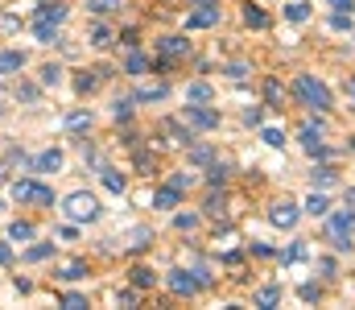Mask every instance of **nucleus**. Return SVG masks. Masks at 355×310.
Masks as SVG:
<instances>
[{"instance_id":"603ef678","label":"nucleus","mask_w":355,"mask_h":310,"mask_svg":"<svg viewBox=\"0 0 355 310\" xmlns=\"http://www.w3.org/2000/svg\"><path fill=\"white\" fill-rule=\"evenodd\" d=\"M297 294H302V302H318V294H322V290H318L314 282H306V286H302Z\"/></svg>"},{"instance_id":"473e14b6","label":"nucleus","mask_w":355,"mask_h":310,"mask_svg":"<svg viewBox=\"0 0 355 310\" xmlns=\"http://www.w3.org/2000/svg\"><path fill=\"white\" fill-rule=\"evenodd\" d=\"M186 100L190 103H211V83H190V87H186Z\"/></svg>"},{"instance_id":"cd10ccee","label":"nucleus","mask_w":355,"mask_h":310,"mask_svg":"<svg viewBox=\"0 0 355 310\" xmlns=\"http://www.w3.org/2000/svg\"><path fill=\"white\" fill-rule=\"evenodd\" d=\"M285 21H293V25L310 21V4H306V0H293V4H285Z\"/></svg>"},{"instance_id":"c9c22d12","label":"nucleus","mask_w":355,"mask_h":310,"mask_svg":"<svg viewBox=\"0 0 355 310\" xmlns=\"http://www.w3.org/2000/svg\"><path fill=\"white\" fill-rule=\"evenodd\" d=\"M112 120H116V124H128V120H132V100H116L112 103Z\"/></svg>"},{"instance_id":"79ce46f5","label":"nucleus","mask_w":355,"mask_h":310,"mask_svg":"<svg viewBox=\"0 0 355 310\" xmlns=\"http://www.w3.org/2000/svg\"><path fill=\"white\" fill-rule=\"evenodd\" d=\"M87 8L95 12V17H107L112 8H120V0H87Z\"/></svg>"},{"instance_id":"49530a36","label":"nucleus","mask_w":355,"mask_h":310,"mask_svg":"<svg viewBox=\"0 0 355 310\" xmlns=\"http://www.w3.org/2000/svg\"><path fill=\"white\" fill-rule=\"evenodd\" d=\"M137 302H141V290H137V286H128V290H120V307H137Z\"/></svg>"},{"instance_id":"8fccbe9b","label":"nucleus","mask_w":355,"mask_h":310,"mask_svg":"<svg viewBox=\"0 0 355 310\" xmlns=\"http://www.w3.org/2000/svg\"><path fill=\"white\" fill-rule=\"evenodd\" d=\"M244 124L261 128V124H265V107H248V112H244Z\"/></svg>"},{"instance_id":"9b49d317","label":"nucleus","mask_w":355,"mask_h":310,"mask_svg":"<svg viewBox=\"0 0 355 310\" xmlns=\"http://www.w3.org/2000/svg\"><path fill=\"white\" fill-rule=\"evenodd\" d=\"M37 21L62 25V21H67V4H62V0H37Z\"/></svg>"},{"instance_id":"09e8293b","label":"nucleus","mask_w":355,"mask_h":310,"mask_svg":"<svg viewBox=\"0 0 355 310\" xmlns=\"http://www.w3.org/2000/svg\"><path fill=\"white\" fill-rule=\"evenodd\" d=\"M223 75H227V79H236V83H244V79H248V67H244V62H232Z\"/></svg>"},{"instance_id":"b1692460","label":"nucleus","mask_w":355,"mask_h":310,"mask_svg":"<svg viewBox=\"0 0 355 310\" xmlns=\"http://www.w3.org/2000/svg\"><path fill=\"white\" fill-rule=\"evenodd\" d=\"M50 257H54V240H46V244H29V248H25V261H29V265L50 261Z\"/></svg>"},{"instance_id":"de8ad7c7","label":"nucleus","mask_w":355,"mask_h":310,"mask_svg":"<svg viewBox=\"0 0 355 310\" xmlns=\"http://www.w3.org/2000/svg\"><path fill=\"white\" fill-rule=\"evenodd\" d=\"M17 100L33 103V100H37V87H33V83H17Z\"/></svg>"},{"instance_id":"3c124183","label":"nucleus","mask_w":355,"mask_h":310,"mask_svg":"<svg viewBox=\"0 0 355 310\" xmlns=\"http://www.w3.org/2000/svg\"><path fill=\"white\" fill-rule=\"evenodd\" d=\"M302 257H306V244H293L289 252H281V261H285V265H293V261H302Z\"/></svg>"},{"instance_id":"f8f14e48","label":"nucleus","mask_w":355,"mask_h":310,"mask_svg":"<svg viewBox=\"0 0 355 310\" xmlns=\"http://www.w3.org/2000/svg\"><path fill=\"white\" fill-rule=\"evenodd\" d=\"M33 37H37L42 46H62V42H67L58 25H50V21H37V17H33Z\"/></svg>"},{"instance_id":"4468645a","label":"nucleus","mask_w":355,"mask_h":310,"mask_svg":"<svg viewBox=\"0 0 355 310\" xmlns=\"http://www.w3.org/2000/svg\"><path fill=\"white\" fill-rule=\"evenodd\" d=\"M162 132L170 137V145H190V141H194L190 124H182V120H162Z\"/></svg>"},{"instance_id":"dca6fc26","label":"nucleus","mask_w":355,"mask_h":310,"mask_svg":"<svg viewBox=\"0 0 355 310\" xmlns=\"http://www.w3.org/2000/svg\"><path fill=\"white\" fill-rule=\"evenodd\" d=\"M178 203H182V191H178V187H170V182L153 191V207H157V211H174Z\"/></svg>"},{"instance_id":"6e6552de","label":"nucleus","mask_w":355,"mask_h":310,"mask_svg":"<svg viewBox=\"0 0 355 310\" xmlns=\"http://www.w3.org/2000/svg\"><path fill=\"white\" fill-rule=\"evenodd\" d=\"M157 50H162L157 71H170L178 58H186V54H190V42H186V37H162V42H157Z\"/></svg>"},{"instance_id":"a211bd4d","label":"nucleus","mask_w":355,"mask_h":310,"mask_svg":"<svg viewBox=\"0 0 355 310\" xmlns=\"http://www.w3.org/2000/svg\"><path fill=\"white\" fill-rule=\"evenodd\" d=\"M99 182H103V191H112V195H124V187H128V174H120V170L103 166V170H99Z\"/></svg>"},{"instance_id":"6ab92c4d","label":"nucleus","mask_w":355,"mask_h":310,"mask_svg":"<svg viewBox=\"0 0 355 310\" xmlns=\"http://www.w3.org/2000/svg\"><path fill=\"white\" fill-rule=\"evenodd\" d=\"M128 282H132L137 290H153V286H157V273H153L149 265H132V273H128Z\"/></svg>"},{"instance_id":"4c0bfd02","label":"nucleus","mask_w":355,"mask_h":310,"mask_svg":"<svg viewBox=\"0 0 355 310\" xmlns=\"http://www.w3.org/2000/svg\"><path fill=\"white\" fill-rule=\"evenodd\" d=\"M4 162H8V166H25L29 157H25V149H17V145H8V149H4ZM0 178H4V166H0Z\"/></svg>"},{"instance_id":"5fc2aeb1","label":"nucleus","mask_w":355,"mask_h":310,"mask_svg":"<svg viewBox=\"0 0 355 310\" xmlns=\"http://www.w3.org/2000/svg\"><path fill=\"white\" fill-rule=\"evenodd\" d=\"M116 42H124V46H128V50H137V29H124V33H120V37H116Z\"/></svg>"},{"instance_id":"f257e3e1","label":"nucleus","mask_w":355,"mask_h":310,"mask_svg":"<svg viewBox=\"0 0 355 310\" xmlns=\"http://www.w3.org/2000/svg\"><path fill=\"white\" fill-rule=\"evenodd\" d=\"M293 96H297V103H302V107H314V112L335 107L331 87H327L322 79H314V75H297V79H293Z\"/></svg>"},{"instance_id":"2f4dec72","label":"nucleus","mask_w":355,"mask_h":310,"mask_svg":"<svg viewBox=\"0 0 355 310\" xmlns=\"http://www.w3.org/2000/svg\"><path fill=\"white\" fill-rule=\"evenodd\" d=\"M37 75H42V83H46V87H58V83H62V75H67V71H62V67H58V62H46V67H42V71H37Z\"/></svg>"},{"instance_id":"864d4df0","label":"nucleus","mask_w":355,"mask_h":310,"mask_svg":"<svg viewBox=\"0 0 355 310\" xmlns=\"http://www.w3.org/2000/svg\"><path fill=\"white\" fill-rule=\"evenodd\" d=\"M190 182H194L190 174H170V187H178V191H190Z\"/></svg>"},{"instance_id":"5701e85b","label":"nucleus","mask_w":355,"mask_h":310,"mask_svg":"<svg viewBox=\"0 0 355 310\" xmlns=\"http://www.w3.org/2000/svg\"><path fill=\"white\" fill-rule=\"evenodd\" d=\"M87 273H91V269H87V261H71V265H62V269H58L54 277H58V282H83Z\"/></svg>"},{"instance_id":"20e7f679","label":"nucleus","mask_w":355,"mask_h":310,"mask_svg":"<svg viewBox=\"0 0 355 310\" xmlns=\"http://www.w3.org/2000/svg\"><path fill=\"white\" fill-rule=\"evenodd\" d=\"M8 195H12L17 203H37V207H54V191H50L46 182H33V178H17V182L8 187Z\"/></svg>"},{"instance_id":"f704fd0d","label":"nucleus","mask_w":355,"mask_h":310,"mask_svg":"<svg viewBox=\"0 0 355 310\" xmlns=\"http://www.w3.org/2000/svg\"><path fill=\"white\" fill-rule=\"evenodd\" d=\"M306 211H310V215H327V211H331V199H327L322 191H314V195L306 199Z\"/></svg>"},{"instance_id":"1a4fd4ad","label":"nucleus","mask_w":355,"mask_h":310,"mask_svg":"<svg viewBox=\"0 0 355 310\" xmlns=\"http://www.w3.org/2000/svg\"><path fill=\"white\" fill-rule=\"evenodd\" d=\"M219 25V4L215 0H198V8L186 17V29H215Z\"/></svg>"},{"instance_id":"6e6d98bb","label":"nucleus","mask_w":355,"mask_h":310,"mask_svg":"<svg viewBox=\"0 0 355 310\" xmlns=\"http://www.w3.org/2000/svg\"><path fill=\"white\" fill-rule=\"evenodd\" d=\"M327 4H331L335 12H352V8H355V0H327Z\"/></svg>"},{"instance_id":"a878e982","label":"nucleus","mask_w":355,"mask_h":310,"mask_svg":"<svg viewBox=\"0 0 355 310\" xmlns=\"http://www.w3.org/2000/svg\"><path fill=\"white\" fill-rule=\"evenodd\" d=\"M166 96H170V87L157 83V87H141V92L132 96V103H157V100H166Z\"/></svg>"},{"instance_id":"a19ab883","label":"nucleus","mask_w":355,"mask_h":310,"mask_svg":"<svg viewBox=\"0 0 355 310\" xmlns=\"http://www.w3.org/2000/svg\"><path fill=\"white\" fill-rule=\"evenodd\" d=\"M137 170L141 174H157V157H149L145 149H137Z\"/></svg>"},{"instance_id":"37998d69","label":"nucleus","mask_w":355,"mask_h":310,"mask_svg":"<svg viewBox=\"0 0 355 310\" xmlns=\"http://www.w3.org/2000/svg\"><path fill=\"white\" fill-rule=\"evenodd\" d=\"M261 141H265L268 149H281V145H285V132H281V128H265V132H261Z\"/></svg>"},{"instance_id":"ea45409f","label":"nucleus","mask_w":355,"mask_h":310,"mask_svg":"<svg viewBox=\"0 0 355 310\" xmlns=\"http://www.w3.org/2000/svg\"><path fill=\"white\" fill-rule=\"evenodd\" d=\"M207 182H211V187H223V182H227V166L211 162V166H207Z\"/></svg>"},{"instance_id":"412c9836","label":"nucleus","mask_w":355,"mask_h":310,"mask_svg":"<svg viewBox=\"0 0 355 310\" xmlns=\"http://www.w3.org/2000/svg\"><path fill=\"white\" fill-rule=\"evenodd\" d=\"M310 182H314V191H331V187L339 182V174H335L331 166H314V174H310Z\"/></svg>"},{"instance_id":"9d476101","label":"nucleus","mask_w":355,"mask_h":310,"mask_svg":"<svg viewBox=\"0 0 355 310\" xmlns=\"http://www.w3.org/2000/svg\"><path fill=\"white\" fill-rule=\"evenodd\" d=\"M297 215H302V211H297V203H289V199L268 207V219H272L277 227H285V232H289V227H297Z\"/></svg>"},{"instance_id":"c756f323","label":"nucleus","mask_w":355,"mask_h":310,"mask_svg":"<svg viewBox=\"0 0 355 310\" xmlns=\"http://www.w3.org/2000/svg\"><path fill=\"white\" fill-rule=\"evenodd\" d=\"M252 302H257L261 310H272L277 302H281V290H277V286H265V290H257V298H252Z\"/></svg>"},{"instance_id":"13d9d810","label":"nucleus","mask_w":355,"mask_h":310,"mask_svg":"<svg viewBox=\"0 0 355 310\" xmlns=\"http://www.w3.org/2000/svg\"><path fill=\"white\" fill-rule=\"evenodd\" d=\"M352 149H355V141H352Z\"/></svg>"},{"instance_id":"f3484780","label":"nucleus","mask_w":355,"mask_h":310,"mask_svg":"<svg viewBox=\"0 0 355 310\" xmlns=\"http://www.w3.org/2000/svg\"><path fill=\"white\" fill-rule=\"evenodd\" d=\"M153 71V62L141 54V50H128V58H124V75H132V79H141V75H149Z\"/></svg>"},{"instance_id":"c85d7f7f","label":"nucleus","mask_w":355,"mask_h":310,"mask_svg":"<svg viewBox=\"0 0 355 310\" xmlns=\"http://www.w3.org/2000/svg\"><path fill=\"white\" fill-rule=\"evenodd\" d=\"M8 240H21V244L33 240V223H29V219H12V223H8Z\"/></svg>"},{"instance_id":"393cba45","label":"nucleus","mask_w":355,"mask_h":310,"mask_svg":"<svg viewBox=\"0 0 355 310\" xmlns=\"http://www.w3.org/2000/svg\"><path fill=\"white\" fill-rule=\"evenodd\" d=\"M95 87H99V71H79V75H75V92H79V96H91Z\"/></svg>"},{"instance_id":"39448f33","label":"nucleus","mask_w":355,"mask_h":310,"mask_svg":"<svg viewBox=\"0 0 355 310\" xmlns=\"http://www.w3.org/2000/svg\"><path fill=\"white\" fill-rule=\"evenodd\" d=\"M166 286H170L174 298H194V294L202 290L198 277H194V269H170V273H166Z\"/></svg>"},{"instance_id":"7ed1b4c3","label":"nucleus","mask_w":355,"mask_h":310,"mask_svg":"<svg viewBox=\"0 0 355 310\" xmlns=\"http://www.w3.org/2000/svg\"><path fill=\"white\" fill-rule=\"evenodd\" d=\"M62 215L75 219V223H95V219L103 215V207H99V199H95L91 191H75V195L62 199Z\"/></svg>"},{"instance_id":"e433bc0d","label":"nucleus","mask_w":355,"mask_h":310,"mask_svg":"<svg viewBox=\"0 0 355 310\" xmlns=\"http://www.w3.org/2000/svg\"><path fill=\"white\" fill-rule=\"evenodd\" d=\"M174 227H178V232H194V227H198V215H194V211H178Z\"/></svg>"},{"instance_id":"72a5a7b5","label":"nucleus","mask_w":355,"mask_h":310,"mask_svg":"<svg viewBox=\"0 0 355 310\" xmlns=\"http://www.w3.org/2000/svg\"><path fill=\"white\" fill-rule=\"evenodd\" d=\"M186 157H190L194 166H211V162H215V149H211V145H194Z\"/></svg>"},{"instance_id":"aec40b11","label":"nucleus","mask_w":355,"mask_h":310,"mask_svg":"<svg viewBox=\"0 0 355 310\" xmlns=\"http://www.w3.org/2000/svg\"><path fill=\"white\" fill-rule=\"evenodd\" d=\"M244 25H248V29H268V12L261 4L248 0V4H244Z\"/></svg>"},{"instance_id":"ddd939ff","label":"nucleus","mask_w":355,"mask_h":310,"mask_svg":"<svg viewBox=\"0 0 355 310\" xmlns=\"http://www.w3.org/2000/svg\"><path fill=\"white\" fill-rule=\"evenodd\" d=\"M33 170H37V174H58V170H62V149L37 153V157H33Z\"/></svg>"},{"instance_id":"c03bdc74","label":"nucleus","mask_w":355,"mask_h":310,"mask_svg":"<svg viewBox=\"0 0 355 310\" xmlns=\"http://www.w3.org/2000/svg\"><path fill=\"white\" fill-rule=\"evenodd\" d=\"M62 307H67V310H83V307H87V298H83V294H75V290H67V294H62Z\"/></svg>"},{"instance_id":"4d7b16f0","label":"nucleus","mask_w":355,"mask_h":310,"mask_svg":"<svg viewBox=\"0 0 355 310\" xmlns=\"http://www.w3.org/2000/svg\"><path fill=\"white\" fill-rule=\"evenodd\" d=\"M0 265H12V248L8 244H0Z\"/></svg>"},{"instance_id":"a18cd8bd","label":"nucleus","mask_w":355,"mask_h":310,"mask_svg":"<svg viewBox=\"0 0 355 310\" xmlns=\"http://www.w3.org/2000/svg\"><path fill=\"white\" fill-rule=\"evenodd\" d=\"M331 29H335V33H347V29H352V12H335V17H331Z\"/></svg>"},{"instance_id":"bb28decb","label":"nucleus","mask_w":355,"mask_h":310,"mask_svg":"<svg viewBox=\"0 0 355 310\" xmlns=\"http://www.w3.org/2000/svg\"><path fill=\"white\" fill-rule=\"evenodd\" d=\"M265 100H268V107H285V87H281V79H265Z\"/></svg>"},{"instance_id":"2eb2a0df","label":"nucleus","mask_w":355,"mask_h":310,"mask_svg":"<svg viewBox=\"0 0 355 310\" xmlns=\"http://www.w3.org/2000/svg\"><path fill=\"white\" fill-rule=\"evenodd\" d=\"M21 71H25V54L21 50H0V79L21 75Z\"/></svg>"},{"instance_id":"58836bf2","label":"nucleus","mask_w":355,"mask_h":310,"mask_svg":"<svg viewBox=\"0 0 355 310\" xmlns=\"http://www.w3.org/2000/svg\"><path fill=\"white\" fill-rule=\"evenodd\" d=\"M91 46H99V50L112 46V29L107 25H91Z\"/></svg>"},{"instance_id":"0eeeda50","label":"nucleus","mask_w":355,"mask_h":310,"mask_svg":"<svg viewBox=\"0 0 355 310\" xmlns=\"http://www.w3.org/2000/svg\"><path fill=\"white\" fill-rule=\"evenodd\" d=\"M297 137H302V149H306L310 157H331V149L322 145V120H306Z\"/></svg>"},{"instance_id":"4be33fe9","label":"nucleus","mask_w":355,"mask_h":310,"mask_svg":"<svg viewBox=\"0 0 355 310\" xmlns=\"http://www.w3.org/2000/svg\"><path fill=\"white\" fill-rule=\"evenodd\" d=\"M202 215H211V219H223V215H227V203H223L219 187H211V195H207V203H202Z\"/></svg>"},{"instance_id":"7c9ffc66","label":"nucleus","mask_w":355,"mask_h":310,"mask_svg":"<svg viewBox=\"0 0 355 310\" xmlns=\"http://www.w3.org/2000/svg\"><path fill=\"white\" fill-rule=\"evenodd\" d=\"M91 120H95V116H91L87 107H79V112L67 116V128H71V132H83V128H91Z\"/></svg>"},{"instance_id":"f03ea898","label":"nucleus","mask_w":355,"mask_h":310,"mask_svg":"<svg viewBox=\"0 0 355 310\" xmlns=\"http://www.w3.org/2000/svg\"><path fill=\"white\" fill-rule=\"evenodd\" d=\"M352 232H355V207H339V211H327V236L335 240L339 252L352 248Z\"/></svg>"},{"instance_id":"423d86ee","label":"nucleus","mask_w":355,"mask_h":310,"mask_svg":"<svg viewBox=\"0 0 355 310\" xmlns=\"http://www.w3.org/2000/svg\"><path fill=\"white\" fill-rule=\"evenodd\" d=\"M182 120H186L190 128H202V132H211V128H219V112H215L211 103H190V107L182 112Z\"/></svg>"}]
</instances>
